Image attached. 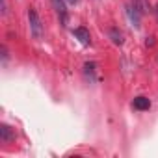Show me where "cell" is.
Listing matches in <instances>:
<instances>
[{"instance_id":"obj_8","label":"cell","mask_w":158,"mask_h":158,"mask_svg":"<svg viewBox=\"0 0 158 158\" xmlns=\"http://www.w3.org/2000/svg\"><path fill=\"white\" fill-rule=\"evenodd\" d=\"M84 69H86V74H91V80H93V74H95V63H86L84 65Z\"/></svg>"},{"instance_id":"obj_9","label":"cell","mask_w":158,"mask_h":158,"mask_svg":"<svg viewBox=\"0 0 158 158\" xmlns=\"http://www.w3.org/2000/svg\"><path fill=\"white\" fill-rule=\"evenodd\" d=\"M69 2H71V4H74V2H76V0H69Z\"/></svg>"},{"instance_id":"obj_1","label":"cell","mask_w":158,"mask_h":158,"mask_svg":"<svg viewBox=\"0 0 158 158\" xmlns=\"http://www.w3.org/2000/svg\"><path fill=\"white\" fill-rule=\"evenodd\" d=\"M28 21H30V32H32V35L35 39H39L43 35V24H41V19H39L37 11L34 8L28 10Z\"/></svg>"},{"instance_id":"obj_5","label":"cell","mask_w":158,"mask_h":158,"mask_svg":"<svg viewBox=\"0 0 158 158\" xmlns=\"http://www.w3.org/2000/svg\"><path fill=\"white\" fill-rule=\"evenodd\" d=\"M132 106H134L136 110L143 112V110H149V108H151V101H149L147 97H136L134 102H132Z\"/></svg>"},{"instance_id":"obj_3","label":"cell","mask_w":158,"mask_h":158,"mask_svg":"<svg viewBox=\"0 0 158 158\" xmlns=\"http://www.w3.org/2000/svg\"><path fill=\"white\" fill-rule=\"evenodd\" d=\"M13 138H15V132H13L11 127H8V125H0V139H2L4 143H8V141H11Z\"/></svg>"},{"instance_id":"obj_2","label":"cell","mask_w":158,"mask_h":158,"mask_svg":"<svg viewBox=\"0 0 158 158\" xmlns=\"http://www.w3.org/2000/svg\"><path fill=\"white\" fill-rule=\"evenodd\" d=\"M52 6H54V10H56V13H58V19H60V23L65 26L67 24V10H65V2L63 0H52Z\"/></svg>"},{"instance_id":"obj_10","label":"cell","mask_w":158,"mask_h":158,"mask_svg":"<svg viewBox=\"0 0 158 158\" xmlns=\"http://www.w3.org/2000/svg\"><path fill=\"white\" fill-rule=\"evenodd\" d=\"M156 13H158V6H156Z\"/></svg>"},{"instance_id":"obj_6","label":"cell","mask_w":158,"mask_h":158,"mask_svg":"<svg viewBox=\"0 0 158 158\" xmlns=\"http://www.w3.org/2000/svg\"><path fill=\"white\" fill-rule=\"evenodd\" d=\"M127 13H128V19L134 23V26H139V11H138V4H134V8L128 6V8H127Z\"/></svg>"},{"instance_id":"obj_7","label":"cell","mask_w":158,"mask_h":158,"mask_svg":"<svg viewBox=\"0 0 158 158\" xmlns=\"http://www.w3.org/2000/svg\"><path fill=\"white\" fill-rule=\"evenodd\" d=\"M110 37H112V41L115 45H121L123 43V35H121V32L117 28H110Z\"/></svg>"},{"instance_id":"obj_4","label":"cell","mask_w":158,"mask_h":158,"mask_svg":"<svg viewBox=\"0 0 158 158\" xmlns=\"http://www.w3.org/2000/svg\"><path fill=\"white\" fill-rule=\"evenodd\" d=\"M73 34H74V37H78V39H80V43H82V45H89V43H91L89 32H88L86 28H76Z\"/></svg>"}]
</instances>
